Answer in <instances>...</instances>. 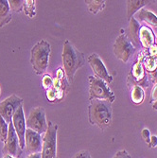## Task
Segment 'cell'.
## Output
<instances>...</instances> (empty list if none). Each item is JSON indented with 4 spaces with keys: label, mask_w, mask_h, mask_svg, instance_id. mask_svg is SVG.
Masks as SVG:
<instances>
[{
    "label": "cell",
    "mask_w": 157,
    "mask_h": 158,
    "mask_svg": "<svg viewBox=\"0 0 157 158\" xmlns=\"http://www.w3.org/2000/svg\"><path fill=\"white\" fill-rule=\"evenodd\" d=\"M63 64L67 80L72 81L77 71L85 64L84 55L68 40H65L63 49Z\"/></svg>",
    "instance_id": "obj_1"
},
{
    "label": "cell",
    "mask_w": 157,
    "mask_h": 158,
    "mask_svg": "<svg viewBox=\"0 0 157 158\" xmlns=\"http://www.w3.org/2000/svg\"><path fill=\"white\" fill-rule=\"evenodd\" d=\"M89 121L92 125H97L104 131L112 122L111 103L106 100L91 99L89 105Z\"/></svg>",
    "instance_id": "obj_2"
},
{
    "label": "cell",
    "mask_w": 157,
    "mask_h": 158,
    "mask_svg": "<svg viewBox=\"0 0 157 158\" xmlns=\"http://www.w3.org/2000/svg\"><path fill=\"white\" fill-rule=\"evenodd\" d=\"M50 44L46 40H41L31 48V64L33 71L37 75L46 72L49 64Z\"/></svg>",
    "instance_id": "obj_3"
},
{
    "label": "cell",
    "mask_w": 157,
    "mask_h": 158,
    "mask_svg": "<svg viewBox=\"0 0 157 158\" xmlns=\"http://www.w3.org/2000/svg\"><path fill=\"white\" fill-rule=\"evenodd\" d=\"M89 94L90 99L106 100L110 103L115 100V95L108 87L107 83L94 76H89Z\"/></svg>",
    "instance_id": "obj_4"
},
{
    "label": "cell",
    "mask_w": 157,
    "mask_h": 158,
    "mask_svg": "<svg viewBox=\"0 0 157 158\" xmlns=\"http://www.w3.org/2000/svg\"><path fill=\"white\" fill-rule=\"evenodd\" d=\"M57 132L58 125L49 121L48 131L43 137L42 158H57Z\"/></svg>",
    "instance_id": "obj_5"
},
{
    "label": "cell",
    "mask_w": 157,
    "mask_h": 158,
    "mask_svg": "<svg viewBox=\"0 0 157 158\" xmlns=\"http://www.w3.org/2000/svg\"><path fill=\"white\" fill-rule=\"evenodd\" d=\"M27 129L42 135L48 131V123L46 118V112L43 107H35L31 110L26 121Z\"/></svg>",
    "instance_id": "obj_6"
},
{
    "label": "cell",
    "mask_w": 157,
    "mask_h": 158,
    "mask_svg": "<svg viewBox=\"0 0 157 158\" xmlns=\"http://www.w3.org/2000/svg\"><path fill=\"white\" fill-rule=\"evenodd\" d=\"M134 50L135 48L133 46V43L127 38L125 34H120L114 45V52L123 63H128Z\"/></svg>",
    "instance_id": "obj_7"
},
{
    "label": "cell",
    "mask_w": 157,
    "mask_h": 158,
    "mask_svg": "<svg viewBox=\"0 0 157 158\" xmlns=\"http://www.w3.org/2000/svg\"><path fill=\"white\" fill-rule=\"evenodd\" d=\"M23 99L16 95H11L10 97L0 102V116H1L8 124L12 120L13 114L17 109L22 105Z\"/></svg>",
    "instance_id": "obj_8"
},
{
    "label": "cell",
    "mask_w": 157,
    "mask_h": 158,
    "mask_svg": "<svg viewBox=\"0 0 157 158\" xmlns=\"http://www.w3.org/2000/svg\"><path fill=\"white\" fill-rule=\"evenodd\" d=\"M4 155H10L12 157L19 158L22 152V150L19 145V139L16 135V132L14 130L12 122L9 124L8 130V136L6 141L4 142V147L2 150Z\"/></svg>",
    "instance_id": "obj_9"
},
{
    "label": "cell",
    "mask_w": 157,
    "mask_h": 158,
    "mask_svg": "<svg viewBox=\"0 0 157 158\" xmlns=\"http://www.w3.org/2000/svg\"><path fill=\"white\" fill-rule=\"evenodd\" d=\"M88 63L93 70V72L95 73L96 77L104 81L106 83H110L113 81V78L109 74L107 71L106 66L104 65L102 60L101 59L97 54L93 53L88 57Z\"/></svg>",
    "instance_id": "obj_10"
},
{
    "label": "cell",
    "mask_w": 157,
    "mask_h": 158,
    "mask_svg": "<svg viewBox=\"0 0 157 158\" xmlns=\"http://www.w3.org/2000/svg\"><path fill=\"white\" fill-rule=\"evenodd\" d=\"M14 130L16 132V135L19 139V145L21 150L25 149V134L27 130V125H26V119H25V114H24V110H23V105H21L15 114H13L12 120H11Z\"/></svg>",
    "instance_id": "obj_11"
},
{
    "label": "cell",
    "mask_w": 157,
    "mask_h": 158,
    "mask_svg": "<svg viewBox=\"0 0 157 158\" xmlns=\"http://www.w3.org/2000/svg\"><path fill=\"white\" fill-rule=\"evenodd\" d=\"M43 138H41V135L27 129L25 134V148L28 154L32 153H40L42 152Z\"/></svg>",
    "instance_id": "obj_12"
},
{
    "label": "cell",
    "mask_w": 157,
    "mask_h": 158,
    "mask_svg": "<svg viewBox=\"0 0 157 158\" xmlns=\"http://www.w3.org/2000/svg\"><path fill=\"white\" fill-rule=\"evenodd\" d=\"M139 41L144 48H151L154 45V35L148 27H141L139 31Z\"/></svg>",
    "instance_id": "obj_13"
},
{
    "label": "cell",
    "mask_w": 157,
    "mask_h": 158,
    "mask_svg": "<svg viewBox=\"0 0 157 158\" xmlns=\"http://www.w3.org/2000/svg\"><path fill=\"white\" fill-rule=\"evenodd\" d=\"M11 20V10L9 6V1L0 0V27L6 26Z\"/></svg>",
    "instance_id": "obj_14"
},
{
    "label": "cell",
    "mask_w": 157,
    "mask_h": 158,
    "mask_svg": "<svg viewBox=\"0 0 157 158\" xmlns=\"http://www.w3.org/2000/svg\"><path fill=\"white\" fill-rule=\"evenodd\" d=\"M129 31H130V35H131V41L134 43V45L139 44V31H140V26L137 23V21L134 18H132L130 22V27H129Z\"/></svg>",
    "instance_id": "obj_15"
},
{
    "label": "cell",
    "mask_w": 157,
    "mask_h": 158,
    "mask_svg": "<svg viewBox=\"0 0 157 158\" xmlns=\"http://www.w3.org/2000/svg\"><path fill=\"white\" fill-rule=\"evenodd\" d=\"M139 16H140V19H142L143 21L147 22L148 24L157 27V17L152 12L146 10H142L139 12Z\"/></svg>",
    "instance_id": "obj_16"
},
{
    "label": "cell",
    "mask_w": 157,
    "mask_h": 158,
    "mask_svg": "<svg viewBox=\"0 0 157 158\" xmlns=\"http://www.w3.org/2000/svg\"><path fill=\"white\" fill-rule=\"evenodd\" d=\"M35 0H27L24 2L23 10L27 16L30 18H34L36 15V8H35Z\"/></svg>",
    "instance_id": "obj_17"
},
{
    "label": "cell",
    "mask_w": 157,
    "mask_h": 158,
    "mask_svg": "<svg viewBox=\"0 0 157 158\" xmlns=\"http://www.w3.org/2000/svg\"><path fill=\"white\" fill-rule=\"evenodd\" d=\"M85 4L88 7V10L94 14L102 10L105 7V1H96V0L89 1V0H87V1H85Z\"/></svg>",
    "instance_id": "obj_18"
},
{
    "label": "cell",
    "mask_w": 157,
    "mask_h": 158,
    "mask_svg": "<svg viewBox=\"0 0 157 158\" xmlns=\"http://www.w3.org/2000/svg\"><path fill=\"white\" fill-rule=\"evenodd\" d=\"M147 4V1H128V17L131 18L133 14Z\"/></svg>",
    "instance_id": "obj_19"
},
{
    "label": "cell",
    "mask_w": 157,
    "mask_h": 158,
    "mask_svg": "<svg viewBox=\"0 0 157 158\" xmlns=\"http://www.w3.org/2000/svg\"><path fill=\"white\" fill-rule=\"evenodd\" d=\"M144 99V91L140 86H134L132 91V100L134 103H141Z\"/></svg>",
    "instance_id": "obj_20"
},
{
    "label": "cell",
    "mask_w": 157,
    "mask_h": 158,
    "mask_svg": "<svg viewBox=\"0 0 157 158\" xmlns=\"http://www.w3.org/2000/svg\"><path fill=\"white\" fill-rule=\"evenodd\" d=\"M8 130H9V124L0 116V141L2 142L6 141L8 136Z\"/></svg>",
    "instance_id": "obj_21"
},
{
    "label": "cell",
    "mask_w": 157,
    "mask_h": 158,
    "mask_svg": "<svg viewBox=\"0 0 157 158\" xmlns=\"http://www.w3.org/2000/svg\"><path fill=\"white\" fill-rule=\"evenodd\" d=\"M23 0H9V6L11 11L14 12H20L24 7Z\"/></svg>",
    "instance_id": "obj_22"
},
{
    "label": "cell",
    "mask_w": 157,
    "mask_h": 158,
    "mask_svg": "<svg viewBox=\"0 0 157 158\" xmlns=\"http://www.w3.org/2000/svg\"><path fill=\"white\" fill-rule=\"evenodd\" d=\"M133 75L135 77L136 80H141L144 78L145 73H144V69H143V66H142L141 62H138L134 64V70H133Z\"/></svg>",
    "instance_id": "obj_23"
},
{
    "label": "cell",
    "mask_w": 157,
    "mask_h": 158,
    "mask_svg": "<svg viewBox=\"0 0 157 158\" xmlns=\"http://www.w3.org/2000/svg\"><path fill=\"white\" fill-rule=\"evenodd\" d=\"M156 62H157L156 59L152 58V57H151V56L146 57L145 60H144L145 66H146V68H147L148 70H150V71L154 70V68L156 67V64H157Z\"/></svg>",
    "instance_id": "obj_24"
},
{
    "label": "cell",
    "mask_w": 157,
    "mask_h": 158,
    "mask_svg": "<svg viewBox=\"0 0 157 158\" xmlns=\"http://www.w3.org/2000/svg\"><path fill=\"white\" fill-rule=\"evenodd\" d=\"M42 84H43V87H44L46 90H48L52 87L53 85V80L51 78L50 75L47 74L43 77V80H42Z\"/></svg>",
    "instance_id": "obj_25"
},
{
    "label": "cell",
    "mask_w": 157,
    "mask_h": 158,
    "mask_svg": "<svg viewBox=\"0 0 157 158\" xmlns=\"http://www.w3.org/2000/svg\"><path fill=\"white\" fill-rule=\"evenodd\" d=\"M141 136L143 138V140L147 143L148 146H150V143H151V134H150V131L148 129H143L141 132Z\"/></svg>",
    "instance_id": "obj_26"
},
{
    "label": "cell",
    "mask_w": 157,
    "mask_h": 158,
    "mask_svg": "<svg viewBox=\"0 0 157 158\" xmlns=\"http://www.w3.org/2000/svg\"><path fill=\"white\" fill-rule=\"evenodd\" d=\"M72 158H91V155L88 151L82 150V151L78 152Z\"/></svg>",
    "instance_id": "obj_27"
},
{
    "label": "cell",
    "mask_w": 157,
    "mask_h": 158,
    "mask_svg": "<svg viewBox=\"0 0 157 158\" xmlns=\"http://www.w3.org/2000/svg\"><path fill=\"white\" fill-rule=\"evenodd\" d=\"M113 158H132V156L129 153H128L127 151L121 150V151L118 152L115 155H114Z\"/></svg>",
    "instance_id": "obj_28"
},
{
    "label": "cell",
    "mask_w": 157,
    "mask_h": 158,
    "mask_svg": "<svg viewBox=\"0 0 157 158\" xmlns=\"http://www.w3.org/2000/svg\"><path fill=\"white\" fill-rule=\"evenodd\" d=\"M150 148H154L157 147V136L151 135V143H150Z\"/></svg>",
    "instance_id": "obj_29"
},
{
    "label": "cell",
    "mask_w": 157,
    "mask_h": 158,
    "mask_svg": "<svg viewBox=\"0 0 157 158\" xmlns=\"http://www.w3.org/2000/svg\"><path fill=\"white\" fill-rule=\"evenodd\" d=\"M152 99L154 100V102H157V84L152 89Z\"/></svg>",
    "instance_id": "obj_30"
},
{
    "label": "cell",
    "mask_w": 157,
    "mask_h": 158,
    "mask_svg": "<svg viewBox=\"0 0 157 158\" xmlns=\"http://www.w3.org/2000/svg\"><path fill=\"white\" fill-rule=\"evenodd\" d=\"M26 158H42V157H41V152H40V153H32V154H28Z\"/></svg>",
    "instance_id": "obj_31"
},
{
    "label": "cell",
    "mask_w": 157,
    "mask_h": 158,
    "mask_svg": "<svg viewBox=\"0 0 157 158\" xmlns=\"http://www.w3.org/2000/svg\"><path fill=\"white\" fill-rule=\"evenodd\" d=\"M3 158H15V157H12V156H10V155H4Z\"/></svg>",
    "instance_id": "obj_32"
}]
</instances>
